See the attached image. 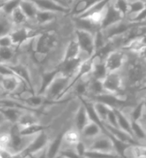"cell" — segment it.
Instances as JSON below:
<instances>
[{
	"label": "cell",
	"instance_id": "obj_1",
	"mask_svg": "<svg viewBox=\"0 0 146 158\" xmlns=\"http://www.w3.org/2000/svg\"><path fill=\"white\" fill-rule=\"evenodd\" d=\"M87 146V151L100 152L110 156L111 157H120L112 136L107 132H103L100 136L89 141L82 140Z\"/></svg>",
	"mask_w": 146,
	"mask_h": 158
},
{
	"label": "cell",
	"instance_id": "obj_2",
	"mask_svg": "<svg viewBox=\"0 0 146 158\" xmlns=\"http://www.w3.org/2000/svg\"><path fill=\"white\" fill-rule=\"evenodd\" d=\"M69 82L70 77L65 76L57 71L51 82L41 94H43L47 102L59 101L63 94L66 93Z\"/></svg>",
	"mask_w": 146,
	"mask_h": 158
},
{
	"label": "cell",
	"instance_id": "obj_3",
	"mask_svg": "<svg viewBox=\"0 0 146 158\" xmlns=\"http://www.w3.org/2000/svg\"><path fill=\"white\" fill-rule=\"evenodd\" d=\"M75 36L81 49L78 57L81 62L91 58L95 52V34L82 29L75 28Z\"/></svg>",
	"mask_w": 146,
	"mask_h": 158
},
{
	"label": "cell",
	"instance_id": "obj_4",
	"mask_svg": "<svg viewBox=\"0 0 146 158\" xmlns=\"http://www.w3.org/2000/svg\"><path fill=\"white\" fill-rule=\"evenodd\" d=\"M128 51L124 48L114 49L105 59V64L109 73L121 71L128 60Z\"/></svg>",
	"mask_w": 146,
	"mask_h": 158
},
{
	"label": "cell",
	"instance_id": "obj_5",
	"mask_svg": "<svg viewBox=\"0 0 146 158\" xmlns=\"http://www.w3.org/2000/svg\"><path fill=\"white\" fill-rule=\"evenodd\" d=\"M102 82L104 88L107 93L116 95L126 91L125 82L121 71L109 73Z\"/></svg>",
	"mask_w": 146,
	"mask_h": 158
},
{
	"label": "cell",
	"instance_id": "obj_6",
	"mask_svg": "<svg viewBox=\"0 0 146 158\" xmlns=\"http://www.w3.org/2000/svg\"><path fill=\"white\" fill-rule=\"evenodd\" d=\"M124 19V15L116 8V6L114 4V0H111L104 11L102 20L100 23L101 29L106 28L116 23L120 22Z\"/></svg>",
	"mask_w": 146,
	"mask_h": 158
},
{
	"label": "cell",
	"instance_id": "obj_7",
	"mask_svg": "<svg viewBox=\"0 0 146 158\" xmlns=\"http://www.w3.org/2000/svg\"><path fill=\"white\" fill-rule=\"evenodd\" d=\"M103 132H106V131L102 126H100L94 121L90 120L81 131V140L89 141L94 139Z\"/></svg>",
	"mask_w": 146,
	"mask_h": 158
},
{
	"label": "cell",
	"instance_id": "obj_8",
	"mask_svg": "<svg viewBox=\"0 0 146 158\" xmlns=\"http://www.w3.org/2000/svg\"><path fill=\"white\" fill-rule=\"evenodd\" d=\"M19 7L21 8L22 12L24 13L28 19L27 26L32 28H36L34 25V19L39 8L31 0H20ZM36 29H38V28H36Z\"/></svg>",
	"mask_w": 146,
	"mask_h": 158
},
{
	"label": "cell",
	"instance_id": "obj_9",
	"mask_svg": "<svg viewBox=\"0 0 146 158\" xmlns=\"http://www.w3.org/2000/svg\"><path fill=\"white\" fill-rule=\"evenodd\" d=\"M91 119H90L89 114L87 112V107H86L85 104L81 100V103H80L78 108L76 109L75 114L73 116V126L81 132L82 128L87 125V123Z\"/></svg>",
	"mask_w": 146,
	"mask_h": 158
},
{
	"label": "cell",
	"instance_id": "obj_10",
	"mask_svg": "<svg viewBox=\"0 0 146 158\" xmlns=\"http://www.w3.org/2000/svg\"><path fill=\"white\" fill-rule=\"evenodd\" d=\"M81 63L82 62L79 57L69 59V60H63L57 67V71L60 73L71 77L76 73Z\"/></svg>",
	"mask_w": 146,
	"mask_h": 158
},
{
	"label": "cell",
	"instance_id": "obj_11",
	"mask_svg": "<svg viewBox=\"0 0 146 158\" xmlns=\"http://www.w3.org/2000/svg\"><path fill=\"white\" fill-rule=\"evenodd\" d=\"M114 109H115V112L116 113L118 127L123 131L129 134L130 136H132L134 138L132 131V121L130 119V117L128 115L125 114L124 112H122L121 110L119 109V108H114Z\"/></svg>",
	"mask_w": 146,
	"mask_h": 158
},
{
	"label": "cell",
	"instance_id": "obj_12",
	"mask_svg": "<svg viewBox=\"0 0 146 158\" xmlns=\"http://www.w3.org/2000/svg\"><path fill=\"white\" fill-rule=\"evenodd\" d=\"M18 49L17 47L0 48V63L8 65L15 64L18 63Z\"/></svg>",
	"mask_w": 146,
	"mask_h": 158
},
{
	"label": "cell",
	"instance_id": "obj_13",
	"mask_svg": "<svg viewBox=\"0 0 146 158\" xmlns=\"http://www.w3.org/2000/svg\"><path fill=\"white\" fill-rule=\"evenodd\" d=\"M80 51H81V49H80L79 44L77 43V40H76V36L74 34L66 44L63 60H69V59L78 57Z\"/></svg>",
	"mask_w": 146,
	"mask_h": 158
},
{
	"label": "cell",
	"instance_id": "obj_14",
	"mask_svg": "<svg viewBox=\"0 0 146 158\" xmlns=\"http://www.w3.org/2000/svg\"><path fill=\"white\" fill-rule=\"evenodd\" d=\"M25 110L23 108H19V107H4V108H0V112L3 115V117L6 120L9 121L12 123H17L18 121L19 117L23 113Z\"/></svg>",
	"mask_w": 146,
	"mask_h": 158
},
{
	"label": "cell",
	"instance_id": "obj_15",
	"mask_svg": "<svg viewBox=\"0 0 146 158\" xmlns=\"http://www.w3.org/2000/svg\"><path fill=\"white\" fill-rule=\"evenodd\" d=\"M14 28V25L12 22L10 15L4 13L1 7L0 8V37L10 33Z\"/></svg>",
	"mask_w": 146,
	"mask_h": 158
},
{
	"label": "cell",
	"instance_id": "obj_16",
	"mask_svg": "<svg viewBox=\"0 0 146 158\" xmlns=\"http://www.w3.org/2000/svg\"><path fill=\"white\" fill-rule=\"evenodd\" d=\"M10 18H11L12 22L14 23V27L27 26L28 19L19 6L12 12V14H10Z\"/></svg>",
	"mask_w": 146,
	"mask_h": 158
},
{
	"label": "cell",
	"instance_id": "obj_17",
	"mask_svg": "<svg viewBox=\"0 0 146 158\" xmlns=\"http://www.w3.org/2000/svg\"><path fill=\"white\" fill-rule=\"evenodd\" d=\"M92 105H93V108L95 110V113L97 115V117H99L100 122L102 123L106 122V117H107L110 110L113 107H111V106H109L107 104L104 103L102 102L99 101H92Z\"/></svg>",
	"mask_w": 146,
	"mask_h": 158
},
{
	"label": "cell",
	"instance_id": "obj_18",
	"mask_svg": "<svg viewBox=\"0 0 146 158\" xmlns=\"http://www.w3.org/2000/svg\"><path fill=\"white\" fill-rule=\"evenodd\" d=\"M91 74L92 78L103 81L106 77V75L108 74V71H107L105 62L93 65Z\"/></svg>",
	"mask_w": 146,
	"mask_h": 158
},
{
	"label": "cell",
	"instance_id": "obj_19",
	"mask_svg": "<svg viewBox=\"0 0 146 158\" xmlns=\"http://www.w3.org/2000/svg\"><path fill=\"white\" fill-rule=\"evenodd\" d=\"M47 127L43 124L37 123V124L27 126L24 127H20V134H22V135H36L42 131H43Z\"/></svg>",
	"mask_w": 146,
	"mask_h": 158
},
{
	"label": "cell",
	"instance_id": "obj_20",
	"mask_svg": "<svg viewBox=\"0 0 146 158\" xmlns=\"http://www.w3.org/2000/svg\"><path fill=\"white\" fill-rule=\"evenodd\" d=\"M19 3H20V0H6L3 3L2 9L4 13L10 15L12 12L18 7Z\"/></svg>",
	"mask_w": 146,
	"mask_h": 158
},
{
	"label": "cell",
	"instance_id": "obj_21",
	"mask_svg": "<svg viewBox=\"0 0 146 158\" xmlns=\"http://www.w3.org/2000/svg\"><path fill=\"white\" fill-rule=\"evenodd\" d=\"M116 8L121 13L125 18L129 12V1L128 0H114Z\"/></svg>",
	"mask_w": 146,
	"mask_h": 158
},
{
	"label": "cell",
	"instance_id": "obj_22",
	"mask_svg": "<svg viewBox=\"0 0 146 158\" xmlns=\"http://www.w3.org/2000/svg\"><path fill=\"white\" fill-rule=\"evenodd\" d=\"M104 123H106V124L111 126V127H118L116 113L115 112V109H114V108H111V109L110 110V112H109L108 115H107V117H106V122H104Z\"/></svg>",
	"mask_w": 146,
	"mask_h": 158
},
{
	"label": "cell",
	"instance_id": "obj_23",
	"mask_svg": "<svg viewBox=\"0 0 146 158\" xmlns=\"http://www.w3.org/2000/svg\"><path fill=\"white\" fill-rule=\"evenodd\" d=\"M8 47H15L13 43L10 33L0 37V48H8Z\"/></svg>",
	"mask_w": 146,
	"mask_h": 158
},
{
	"label": "cell",
	"instance_id": "obj_24",
	"mask_svg": "<svg viewBox=\"0 0 146 158\" xmlns=\"http://www.w3.org/2000/svg\"><path fill=\"white\" fill-rule=\"evenodd\" d=\"M137 54H138L139 57H140L144 63H146V47L143 48L140 52H137Z\"/></svg>",
	"mask_w": 146,
	"mask_h": 158
},
{
	"label": "cell",
	"instance_id": "obj_25",
	"mask_svg": "<svg viewBox=\"0 0 146 158\" xmlns=\"http://www.w3.org/2000/svg\"><path fill=\"white\" fill-rule=\"evenodd\" d=\"M7 96H8L7 95V93L3 90V88H2V87H0V98H4V97H7Z\"/></svg>",
	"mask_w": 146,
	"mask_h": 158
},
{
	"label": "cell",
	"instance_id": "obj_26",
	"mask_svg": "<svg viewBox=\"0 0 146 158\" xmlns=\"http://www.w3.org/2000/svg\"><path fill=\"white\" fill-rule=\"evenodd\" d=\"M76 0H72V3H71V5H72L73 3H75V2H76ZM70 8H71V7H70Z\"/></svg>",
	"mask_w": 146,
	"mask_h": 158
},
{
	"label": "cell",
	"instance_id": "obj_27",
	"mask_svg": "<svg viewBox=\"0 0 146 158\" xmlns=\"http://www.w3.org/2000/svg\"><path fill=\"white\" fill-rule=\"evenodd\" d=\"M3 1H5V0H0V2H3Z\"/></svg>",
	"mask_w": 146,
	"mask_h": 158
}]
</instances>
